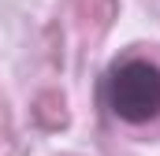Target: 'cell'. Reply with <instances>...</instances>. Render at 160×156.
I'll return each instance as SVG.
<instances>
[{"instance_id": "6da1fadb", "label": "cell", "mask_w": 160, "mask_h": 156, "mask_svg": "<svg viewBox=\"0 0 160 156\" xmlns=\"http://www.w3.org/2000/svg\"><path fill=\"white\" fill-rule=\"evenodd\" d=\"M104 104L123 123H149L160 115V67L145 56H127L104 75Z\"/></svg>"}]
</instances>
